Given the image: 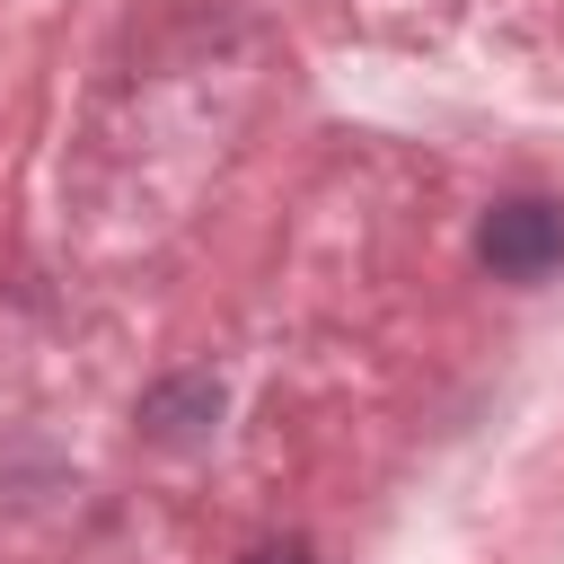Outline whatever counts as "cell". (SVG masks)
Listing matches in <instances>:
<instances>
[{
    "label": "cell",
    "mask_w": 564,
    "mask_h": 564,
    "mask_svg": "<svg viewBox=\"0 0 564 564\" xmlns=\"http://www.w3.org/2000/svg\"><path fill=\"white\" fill-rule=\"evenodd\" d=\"M476 256H485L494 282H546L564 264V203H546V194L494 203L485 229H476Z\"/></svg>",
    "instance_id": "1"
},
{
    "label": "cell",
    "mask_w": 564,
    "mask_h": 564,
    "mask_svg": "<svg viewBox=\"0 0 564 564\" xmlns=\"http://www.w3.org/2000/svg\"><path fill=\"white\" fill-rule=\"evenodd\" d=\"M247 564H317L308 546H264V555H247Z\"/></svg>",
    "instance_id": "2"
}]
</instances>
